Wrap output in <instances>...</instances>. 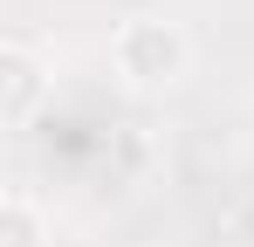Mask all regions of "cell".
Listing matches in <instances>:
<instances>
[{
	"label": "cell",
	"mask_w": 254,
	"mask_h": 247,
	"mask_svg": "<svg viewBox=\"0 0 254 247\" xmlns=\"http://www.w3.org/2000/svg\"><path fill=\"white\" fill-rule=\"evenodd\" d=\"M117 62L137 82H172L186 69V35L165 28V21H130L124 35H117Z\"/></svg>",
	"instance_id": "6da1fadb"
},
{
	"label": "cell",
	"mask_w": 254,
	"mask_h": 247,
	"mask_svg": "<svg viewBox=\"0 0 254 247\" xmlns=\"http://www.w3.org/2000/svg\"><path fill=\"white\" fill-rule=\"evenodd\" d=\"M7 247H35V220H28V206H21V199L7 206Z\"/></svg>",
	"instance_id": "3957f363"
},
{
	"label": "cell",
	"mask_w": 254,
	"mask_h": 247,
	"mask_svg": "<svg viewBox=\"0 0 254 247\" xmlns=\"http://www.w3.org/2000/svg\"><path fill=\"white\" fill-rule=\"evenodd\" d=\"M234 241H248V247H254V199L234 213Z\"/></svg>",
	"instance_id": "277c9868"
},
{
	"label": "cell",
	"mask_w": 254,
	"mask_h": 247,
	"mask_svg": "<svg viewBox=\"0 0 254 247\" xmlns=\"http://www.w3.org/2000/svg\"><path fill=\"white\" fill-rule=\"evenodd\" d=\"M7 110H14V117H28V103H35V62H28V48H21V41H14V48H7Z\"/></svg>",
	"instance_id": "7a4b0ae2"
}]
</instances>
